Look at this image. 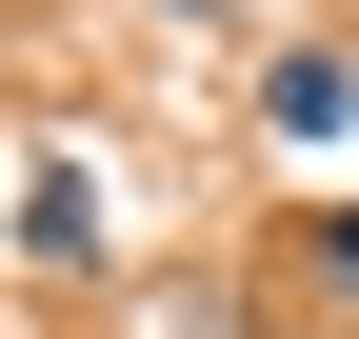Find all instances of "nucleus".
I'll use <instances>...</instances> for the list:
<instances>
[{
  "instance_id": "obj_1",
  "label": "nucleus",
  "mask_w": 359,
  "mask_h": 339,
  "mask_svg": "<svg viewBox=\"0 0 359 339\" xmlns=\"http://www.w3.org/2000/svg\"><path fill=\"white\" fill-rule=\"evenodd\" d=\"M259 140H359V40H280L259 60Z\"/></svg>"
},
{
  "instance_id": "obj_2",
  "label": "nucleus",
  "mask_w": 359,
  "mask_h": 339,
  "mask_svg": "<svg viewBox=\"0 0 359 339\" xmlns=\"http://www.w3.org/2000/svg\"><path fill=\"white\" fill-rule=\"evenodd\" d=\"M0 220H20V260H100V200H80V160H20V200H0Z\"/></svg>"
},
{
  "instance_id": "obj_3",
  "label": "nucleus",
  "mask_w": 359,
  "mask_h": 339,
  "mask_svg": "<svg viewBox=\"0 0 359 339\" xmlns=\"http://www.w3.org/2000/svg\"><path fill=\"white\" fill-rule=\"evenodd\" d=\"M299 260H320L339 300H359V200H320V220H299Z\"/></svg>"
},
{
  "instance_id": "obj_4",
  "label": "nucleus",
  "mask_w": 359,
  "mask_h": 339,
  "mask_svg": "<svg viewBox=\"0 0 359 339\" xmlns=\"http://www.w3.org/2000/svg\"><path fill=\"white\" fill-rule=\"evenodd\" d=\"M160 20H240V0H160Z\"/></svg>"
}]
</instances>
